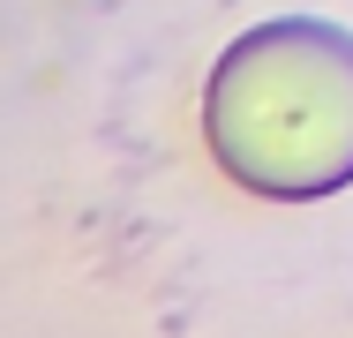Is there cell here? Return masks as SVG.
I'll return each instance as SVG.
<instances>
[{"instance_id": "cell-1", "label": "cell", "mask_w": 353, "mask_h": 338, "mask_svg": "<svg viewBox=\"0 0 353 338\" xmlns=\"http://www.w3.org/2000/svg\"><path fill=\"white\" fill-rule=\"evenodd\" d=\"M218 166L256 196H323L353 181V38L285 15L248 30L203 98Z\"/></svg>"}]
</instances>
